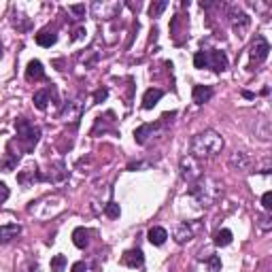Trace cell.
<instances>
[{"label":"cell","instance_id":"obj_1","mask_svg":"<svg viewBox=\"0 0 272 272\" xmlns=\"http://www.w3.org/2000/svg\"><path fill=\"white\" fill-rule=\"evenodd\" d=\"M221 194H223L221 181L213 179V177H200L191 183V187H189V196L194 198L200 206L215 204L221 198Z\"/></svg>","mask_w":272,"mask_h":272},{"label":"cell","instance_id":"obj_2","mask_svg":"<svg viewBox=\"0 0 272 272\" xmlns=\"http://www.w3.org/2000/svg\"><path fill=\"white\" fill-rule=\"evenodd\" d=\"M223 149V138L219 132L215 130H204L196 134L194 138H191V155L196 159L200 157H215L217 153H221Z\"/></svg>","mask_w":272,"mask_h":272},{"label":"cell","instance_id":"obj_3","mask_svg":"<svg viewBox=\"0 0 272 272\" xmlns=\"http://www.w3.org/2000/svg\"><path fill=\"white\" fill-rule=\"evenodd\" d=\"M15 130H17V140L23 142L26 151H30L38 142V138H41V130L26 117H19L17 122H15Z\"/></svg>","mask_w":272,"mask_h":272},{"label":"cell","instance_id":"obj_4","mask_svg":"<svg viewBox=\"0 0 272 272\" xmlns=\"http://www.w3.org/2000/svg\"><path fill=\"white\" fill-rule=\"evenodd\" d=\"M179 170H181V179H185V181H189V183H194L196 179L202 177V168H200L198 159H196L194 155H185V157H181Z\"/></svg>","mask_w":272,"mask_h":272},{"label":"cell","instance_id":"obj_5","mask_svg":"<svg viewBox=\"0 0 272 272\" xmlns=\"http://www.w3.org/2000/svg\"><path fill=\"white\" fill-rule=\"evenodd\" d=\"M270 53V45L264 36H255V43L251 45V51H249V58H251V64H262L264 60L268 58Z\"/></svg>","mask_w":272,"mask_h":272},{"label":"cell","instance_id":"obj_6","mask_svg":"<svg viewBox=\"0 0 272 272\" xmlns=\"http://www.w3.org/2000/svg\"><path fill=\"white\" fill-rule=\"evenodd\" d=\"M230 21H232V28H234V32L238 36H245V32L249 30V26H251V17L247 13H243L241 9H236V11L230 13Z\"/></svg>","mask_w":272,"mask_h":272},{"label":"cell","instance_id":"obj_7","mask_svg":"<svg viewBox=\"0 0 272 272\" xmlns=\"http://www.w3.org/2000/svg\"><path fill=\"white\" fill-rule=\"evenodd\" d=\"M206 68L215 73H223L228 68V58L223 51H206Z\"/></svg>","mask_w":272,"mask_h":272},{"label":"cell","instance_id":"obj_8","mask_svg":"<svg viewBox=\"0 0 272 272\" xmlns=\"http://www.w3.org/2000/svg\"><path fill=\"white\" fill-rule=\"evenodd\" d=\"M228 164L232 170H236V172H247L251 168V157L245 153V151H234V153L230 155L228 159Z\"/></svg>","mask_w":272,"mask_h":272},{"label":"cell","instance_id":"obj_9","mask_svg":"<svg viewBox=\"0 0 272 272\" xmlns=\"http://www.w3.org/2000/svg\"><path fill=\"white\" fill-rule=\"evenodd\" d=\"M81 113H83V102L81 100H73V102H68V105L62 109L60 117L64 119V122H77V119H81Z\"/></svg>","mask_w":272,"mask_h":272},{"label":"cell","instance_id":"obj_10","mask_svg":"<svg viewBox=\"0 0 272 272\" xmlns=\"http://www.w3.org/2000/svg\"><path fill=\"white\" fill-rule=\"evenodd\" d=\"M94 11L98 13V17H105V19H111V17H117V13L122 11V4L117 2H96L94 4Z\"/></svg>","mask_w":272,"mask_h":272},{"label":"cell","instance_id":"obj_11","mask_svg":"<svg viewBox=\"0 0 272 272\" xmlns=\"http://www.w3.org/2000/svg\"><path fill=\"white\" fill-rule=\"evenodd\" d=\"M122 264L128 266V268H142V264H145V255H142L140 249H130V251L124 253Z\"/></svg>","mask_w":272,"mask_h":272},{"label":"cell","instance_id":"obj_12","mask_svg":"<svg viewBox=\"0 0 272 272\" xmlns=\"http://www.w3.org/2000/svg\"><path fill=\"white\" fill-rule=\"evenodd\" d=\"M19 157H21V153H15V151H13V145L9 142V145H6V157L2 159V162H0V170L11 172L13 168H15V164L19 162Z\"/></svg>","mask_w":272,"mask_h":272},{"label":"cell","instance_id":"obj_13","mask_svg":"<svg viewBox=\"0 0 272 272\" xmlns=\"http://www.w3.org/2000/svg\"><path fill=\"white\" fill-rule=\"evenodd\" d=\"M155 128H157V126H153V124H142V126H138V128L134 130V140L138 142V145H145V142L149 140V136H153Z\"/></svg>","mask_w":272,"mask_h":272},{"label":"cell","instance_id":"obj_14","mask_svg":"<svg viewBox=\"0 0 272 272\" xmlns=\"http://www.w3.org/2000/svg\"><path fill=\"white\" fill-rule=\"evenodd\" d=\"M162 96H164V92L162 90H157V87H151V90H147L145 92V96H142V109H153L159 100H162Z\"/></svg>","mask_w":272,"mask_h":272},{"label":"cell","instance_id":"obj_15","mask_svg":"<svg viewBox=\"0 0 272 272\" xmlns=\"http://www.w3.org/2000/svg\"><path fill=\"white\" fill-rule=\"evenodd\" d=\"M26 77H28V81H41V79H45L43 64L38 62V60H32L28 64V68H26Z\"/></svg>","mask_w":272,"mask_h":272},{"label":"cell","instance_id":"obj_16","mask_svg":"<svg viewBox=\"0 0 272 272\" xmlns=\"http://www.w3.org/2000/svg\"><path fill=\"white\" fill-rule=\"evenodd\" d=\"M191 238H194V230H191L189 223H179L177 230H174V241L179 245H185L191 241Z\"/></svg>","mask_w":272,"mask_h":272},{"label":"cell","instance_id":"obj_17","mask_svg":"<svg viewBox=\"0 0 272 272\" xmlns=\"http://www.w3.org/2000/svg\"><path fill=\"white\" fill-rule=\"evenodd\" d=\"M213 98V87L209 85H196L194 87V102L196 105H204Z\"/></svg>","mask_w":272,"mask_h":272},{"label":"cell","instance_id":"obj_18","mask_svg":"<svg viewBox=\"0 0 272 272\" xmlns=\"http://www.w3.org/2000/svg\"><path fill=\"white\" fill-rule=\"evenodd\" d=\"M147 238H149V243H151V245L159 247V245H164V243H166L168 232H166L164 228H159V226H153V228H151V230L147 232Z\"/></svg>","mask_w":272,"mask_h":272},{"label":"cell","instance_id":"obj_19","mask_svg":"<svg viewBox=\"0 0 272 272\" xmlns=\"http://www.w3.org/2000/svg\"><path fill=\"white\" fill-rule=\"evenodd\" d=\"M21 234V228L17 223H6V226H0V241H11V238H17Z\"/></svg>","mask_w":272,"mask_h":272},{"label":"cell","instance_id":"obj_20","mask_svg":"<svg viewBox=\"0 0 272 272\" xmlns=\"http://www.w3.org/2000/svg\"><path fill=\"white\" fill-rule=\"evenodd\" d=\"M36 43L41 47H51V45L58 43V34H55L53 30H41L36 34Z\"/></svg>","mask_w":272,"mask_h":272},{"label":"cell","instance_id":"obj_21","mask_svg":"<svg viewBox=\"0 0 272 272\" xmlns=\"http://www.w3.org/2000/svg\"><path fill=\"white\" fill-rule=\"evenodd\" d=\"M43 179H45V177H43V174H38L36 166H34V168H28V170H23V172L19 174V177H17V181L21 183L23 187H28V185H30V181H43Z\"/></svg>","mask_w":272,"mask_h":272},{"label":"cell","instance_id":"obj_22","mask_svg":"<svg viewBox=\"0 0 272 272\" xmlns=\"http://www.w3.org/2000/svg\"><path fill=\"white\" fill-rule=\"evenodd\" d=\"M73 243H75V247H79V249H85V247L90 245V232L85 228H77L73 232Z\"/></svg>","mask_w":272,"mask_h":272},{"label":"cell","instance_id":"obj_23","mask_svg":"<svg viewBox=\"0 0 272 272\" xmlns=\"http://www.w3.org/2000/svg\"><path fill=\"white\" fill-rule=\"evenodd\" d=\"M32 102H34V107L38 111H45L47 105H49V90H41L34 94V98H32Z\"/></svg>","mask_w":272,"mask_h":272},{"label":"cell","instance_id":"obj_24","mask_svg":"<svg viewBox=\"0 0 272 272\" xmlns=\"http://www.w3.org/2000/svg\"><path fill=\"white\" fill-rule=\"evenodd\" d=\"M232 238H234V236H232V232L226 230V228L215 232V245H217V247H228L232 243Z\"/></svg>","mask_w":272,"mask_h":272},{"label":"cell","instance_id":"obj_25","mask_svg":"<svg viewBox=\"0 0 272 272\" xmlns=\"http://www.w3.org/2000/svg\"><path fill=\"white\" fill-rule=\"evenodd\" d=\"M166 6H168L166 0H157V2H153V4L149 6V15H151V17H159V15L164 13Z\"/></svg>","mask_w":272,"mask_h":272},{"label":"cell","instance_id":"obj_26","mask_svg":"<svg viewBox=\"0 0 272 272\" xmlns=\"http://www.w3.org/2000/svg\"><path fill=\"white\" fill-rule=\"evenodd\" d=\"M206 266H209V272H221L219 255H209V258H206Z\"/></svg>","mask_w":272,"mask_h":272},{"label":"cell","instance_id":"obj_27","mask_svg":"<svg viewBox=\"0 0 272 272\" xmlns=\"http://www.w3.org/2000/svg\"><path fill=\"white\" fill-rule=\"evenodd\" d=\"M64 266H66V258L64 255H55L51 260V272H64Z\"/></svg>","mask_w":272,"mask_h":272},{"label":"cell","instance_id":"obj_28","mask_svg":"<svg viewBox=\"0 0 272 272\" xmlns=\"http://www.w3.org/2000/svg\"><path fill=\"white\" fill-rule=\"evenodd\" d=\"M105 213H107V217L117 219L119 215H122V209H119V204H117V202H109V204H107V209H105Z\"/></svg>","mask_w":272,"mask_h":272},{"label":"cell","instance_id":"obj_29","mask_svg":"<svg viewBox=\"0 0 272 272\" xmlns=\"http://www.w3.org/2000/svg\"><path fill=\"white\" fill-rule=\"evenodd\" d=\"M68 11L73 13L77 19H83V17H85V13H87L85 4H70V6H68Z\"/></svg>","mask_w":272,"mask_h":272},{"label":"cell","instance_id":"obj_30","mask_svg":"<svg viewBox=\"0 0 272 272\" xmlns=\"http://www.w3.org/2000/svg\"><path fill=\"white\" fill-rule=\"evenodd\" d=\"M194 66L196 68H206V51H198L194 55Z\"/></svg>","mask_w":272,"mask_h":272},{"label":"cell","instance_id":"obj_31","mask_svg":"<svg viewBox=\"0 0 272 272\" xmlns=\"http://www.w3.org/2000/svg\"><path fill=\"white\" fill-rule=\"evenodd\" d=\"M262 204L266 211H272V191H266V194L262 196Z\"/></svg>","mask_w":272,"mask_h":272},{"label":"cell","instance_id":"obj_32","mask_svg":"<svg viewBox=\"0 0 272 272\" xmlns=\"http://www.w3.org/2000/svg\"><path fill=\"white\" fill-rule=\"evenodd\" d=\"M107 96H109V90H107V87H100V90L94 94V102H102Z\"/></svg>","mask_w":272,"mask_h":272},{"label":"cell","instance_id":"obj_33","mask_svg":"<svg viewBox=\"0 0 272 272\" xmlns=\"http://www.w3.org/2000/svg\"><path fill=\"white\" fill-rule=\"evenodd\" d=\"M260 228H262L264 232L272 228V223H270V215H262V217H260Z\"/></svg>","mask_w":272,"mask_h":272},{"label":"cell","instance_id":"obj_34","mask_svg":"<svg viewBox=\"0 0 272 272\" xmlns=\"http://www.w3.org/2000/svg\"><path fill=\"white\" fill-rule=\"evenodd\" d=\"M6 198H9V187H6L4 183L0 181V202H4Z\"/></svg>","mask_w":272,"mask_h":272},{"label":"cell","instance_id":"obj_35","mask_svg":"<svg viewBox=\"0 0 272 272\" xmlns=\"http://www.w3.org/2000/svg\"><path fill=\"white\" fill-rule=\"evenodd\" d=\"M70 272H87L85 262H77V264H73V268H70Z\"/></svg>","mask_w":272,"mask_h":272},{"label":"cell","instance_id":"obj_36","mask_svg":"<svg viewBox=\"0 0 272 272\" xmlns=\"http://www.w3.org/2000/svg\"><path fill=\"white\" fill-rule=\"evenodd\" d=\"M83 34H85V30H83V28H81V30H77V32H75V41H77V38H81Z\"/></svg>","mask_w":272,"mask_h":272}]
</instances>
